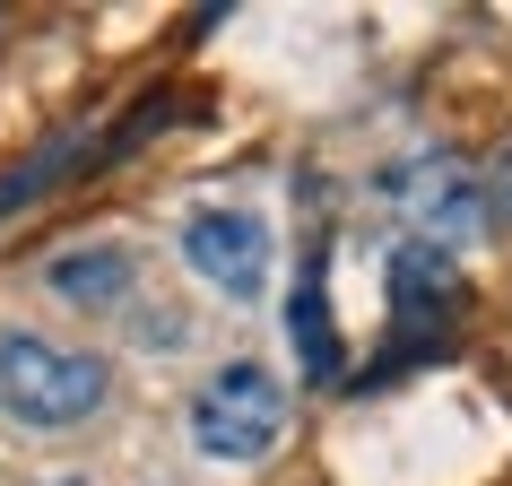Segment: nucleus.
Instances as JSON below:
<instances>
[{"mask_svg":"<svg viewBox=\"0 0 512 486\" xmlns=\"http://www.w3.org/2000/svg\"><path fill=\"white\" fill-rule=\"evenodd\" d=\"M183 270L200 278V287H217V296L252 304L261 287H270V226L252 209H191L183 217Z\"/></svg>","mask_w":512,"mask_h":486,"instance_id":"39448f33","label":"nucleus"},{"mask_svg":"<svg viewBox=\"0 0 512 486\" xmlns=\"http://www.w3.org/2000/svg\"><path fill=\"white\" fill-rule=\"evenodd\" d=\"M452 330H460V261H443L426 243H400L391 252V339L374 356V382L400 374V356L408 365L417 356H443Z\"/></svg>","mask_w":512,"mask_h":486,"instance_id":"20e7f679","label":"nucleus"},{"mask_svg":"<svg viewBox=\"0 0 512 486\" xmlns=\"http://www.w3.org/2000/svg\"><path fill=\"white\" fill-rule=\"evenodd\" d=\"M70 165H87V139L70 131V139H53L44 157H27V165H9V183H0V217H18L27 200H44L53 183H70Z\"/></svg>","mask_w":512,"mask_h":486,"instance_id":"6e6552de","label":"nucleus"},{"mask_svg":"<svg viewBox=\"0 0 512 486\" xmlns=\"http://www.w3.org/2000/svg\"><path fill=\"white\" fill-rule=\"evenodd\" d=\"M53 486H87V478H53Z\"/></svg>","mask_w":512,"mask_h":486,"instance_id":"9d476101","label":"nucleus"},{"mask_svg":"<svg viewBox=\"0 0 512 486\" xmlns=\"http://www.w3.org/2000/svg\"><path fill=\"white\" fill-rule=\"evenodd\" d=\"M382 209L400 217L408 243H426V252H443V261H460L469 243H486V174L460 148H417V157L382 165Z\"/></svg>","mask_w":512,"mask_h":486,"instance_id":"f257e3e1","label":"nucleus"},{"mask_svg":"<svg viewBox=\"0 0 512 486\" xmlns=\"http://www.w3.org/2000/svg\"><path fill=\"white\" fill-rule=\"evenodd\" d=\"M296 348L313 382H339V339H330V304H322V261L296 278Z\"/></svg>","mask_w":512,"mask_h":486,"instance_id":"0eeeda50","label":"nucleus"},{"mask_svg":"<svg viewBox=\"0 0 512 486\" xmlns=\"http://www.w3.org/2000/svg\"><path fill=\"white\" fill-rule=\"evenodd\" d=\"M486 209H495V217H512V139L495 148V157H486Z\"/></svg>","mask_w":512,"mask_h":486,"instance_id":"1a4fd4ad","label":"nucleus"},{"mask_svg":"<svg viewBox=\"0 0 512 486\" xmlns=\"http://www.w3.org/2000/svg\"><path fill=\"white\" fill-rule=\"evenodd\" d=\"M44 287H53L70 313H122L139 296V252L113 235H87V243H61L44 261Z\"/></svg>","mask_w":512,"mask_h":486,"instance_id":"423d86ee","label":"nucleus"},{"mask_svg":"<svg viewBox=\"0 0 512 486\" xmlns=\"http://www.w3.org/2000/svg\"><path fill=\"white\" fill-rule=\"evenodd\" d=\"M113 400V365L96 348H61L44 330H9L0 339V408L35 434L87 426L96 408Z\"/></svg>","mask_w":512,"mask_h":486,"instance_id":"f03ea898","label":"nucleus"},{"mask_svg":"<svg viewBox=\"0 0 512 486\" xmlns=\"http://www.w3.org/2000/svg\"><path fill=\"white\" fill-rule=\"evenodd\" d=\"M191 426V452L217 460V469H252V460H270L287 443V374H270L261 356H235V365H217L183 408Z\"/></svg>","mask_w":512,"mask_h":486,"instance_id":"7ed1b4c3","label":"nucleus"}]
</instances>
